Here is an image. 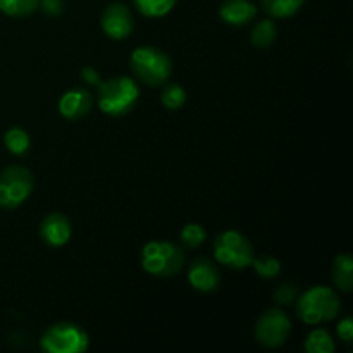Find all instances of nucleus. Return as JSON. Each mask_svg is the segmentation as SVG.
<instances>
[{"mask_svg": "<svg viewBox=\"0 0 353 353\" xmlns=\"http://www.w3.org/2000/svg\"><path fill=\"white\" fill-rule=\"evenodd\" d=\"M250 265L255 269V272L264 279H272L281 272V262H279V259L269 257V255L254 257Z\"/></svg>", "mask_w": 353, "mask_h": 353, "instance_id": "obj_23", "label": "nucleus"}, {"mask_svg": "<svg viewBox=\"0 0 353 353\" xmlns=\"http://www.w3.org/2000/svg\"><path fill=\"white\" fill-rule=\"evenodd\" d=\"M38 7H40L41 12H43L45 16H50V17L61 16L65 9L64 0H40Z\"/></svg>", "mask_w": 353, "mask_h": 353, "instance_id": "obj_25", "label": "nucleus"}, {"mask_svg": "<svg viewBox=\"0 0 353 353\" xmlns=\"http://www.w3.org/2000/svg\"><path fill=\"white\" fill-rule=\"evenodd\" d=\"M276 38H278V28H276L274 21L271 19L257 21L250 31V41L257 48L271 47Z\"/></svg>", "mask_w": 353, "mask_h": 353, "instance_id": "obj_17", "label": "nucleus"}, {"mask_svg": "<svg viewBox=\"0 0 353 353\" xmlns=\"http://www.w3.org/2000/svg\"><path fill=\"white\" fill-rule=\"evenodd\" d=\"M188 281L196 292L210 293L219 288L221 271L216 265V262L210 261L209 257H196L190 264Z\"/></svg>", "mask_w": 353, "mask_h": 353, "instance_id": "obj_10", "label": "nucleus"}, {"mask_svg": "<svg viewBox=\"0 0 353 353\" xmlns=\"http://www.w3.org/2000/svg\"><path fill=\"white\" fill-rule=\"evenodd\" d=\"M81 78H83V81H85L86 85H90V86H99V83L102 81L99 71H97V69H93V68H90V65H88V68H83Z\"/></svg>", "mask_w": 353, "mask_h": 353, "instance_id": "obj_27", "label": "nucleus"}, {"mask_svg": "<svg viewBox=\"0 0 353 353\" xmlns=\"http://www.w3.org/2000/svg\"><path fill=\"white\" fill-rule=\"evenodd\" d=\"M88 347V333L69 321L52 324L40 338V348L47 353H83Z\"/></svg>", "mask_w": 353, "mask_h": 353, "instance_id": "obj_6", "label": "nucleus"}, {"mask_svg": "<svg viewBox=\"0 0 353 353\" xmlns=\"http://www.w3.org/2000/svg\"><path fill=\"white\" fill-rule=\"evenodd\" d=\"M162 105L168 110H178L186 103V92L181 85H168L161 93Z\"/></svg>", "mask_w": 353, "mask_h": 353, "instance_id": "obj_22", "label": "nucleus"}, {"mask_svg": "<svg viewBox=\"0 0 353 353\" xmlns=\"http://www.w3.org/2000/svg\"><path fill=\"white\" fill-rule=\"evenodd\" d=\"M130 68L138 81L152 88L164 85L172 74L171 57L164 50L152 45L134 48L130 55Z\"/></svg>", "mask_w": 353, "mask_h": 353, "instance_id": "obj_3", "label": "nucleus"}, {"mask_svg": "<svg viewBox=\"0 0 353 353\" xmlns=\"http://www.w3.org/2000/svg\"><path fill=\"white\" fill-rule=\"evenodd\" d=\"M336 333L343 343L350 345L353 341V321L352 317H343L336 327Z\"/></svg>", "mask_w": 353, "mask_h": 353, "instance_id": "obj_26", "label": "nucleus"}, {"mask_svg": "<svg viewBox=\"0 0 353 353\" xmlns=\"http://www.w3.org/2000/svg\"><path fill=\"white\" fill-rule=\"evenodd\" d=\"M331 279L340 292L350 293L353 290V261L350 254H338L331 265Z\"/></svg>", "mask_w": 353, "mask_h": 353, "instance_id": "obj_14", "label": "nucleus"}, {"mask_svg": "<svg viewBox=\"0 0 353 353\" xmlns=\"http://www.w3.org/2000/svg\"><path fill=\"white\" fill-rule=\"evenodd\" d=\"M296 296H299V288L293 283H283L274 292V300L278 305H292L295 303Z\"/></svg>", "mask_w": 353, "mask_h": 353, "instance_id": "obj_24", "label": "nucleus"}, {"mask_svg": "<svg viewBox=\"0 0 353 353\" xmlns=\"http://www.w3.org/2000/svg\"><path fill=\"white\" fill-rule=\"evenodd\" d=\"M34 178L24 165H7L0 171V207L7 210L23 205L33 193Z\"/></svg>", "mask_w": 353, "mask_h": 353, "instance_id": "obj_7", "label": "nucleus"}, {"mask_svg": "<svg viewBox=\"0 0 353 353\" xmlns=\"http://www.w3.org/2000/svg\"><path fill=\"white\" fill-rule=\"evenodd\" d=\"M100 28L110 40H126L134 28L133 12L121 2H112L100 16Z\"/></svg>", "mask_w": 353, "mask_h": 353, "instance_id": "obj_9", "label": "nucleus"}, {"mask_svg": "<svg viewBox=\"0 0 353 353\" xmlns=\"http://www.w3.org/2000/svg\"><path fill=\"white\" fill-rule=\"evenodd\" d=\"M3 145H6V148L12 155H23L30 150L31 138L24 128L14 126L7 130L6 134H3Z\"/></svg>", "mask_w": 353, "mask_h": 353, "instance_id": "obj_18", "label": "nucleus"}, {"mask_svg": "<svg viewBox=\"0 0 353 353\" xmlns=\"http://www.w3.org/2000/svg\"><path fill=\"white\" fill-rule=\"evenodd\" d=\"M292 333V321L281 309H268L259 316L254 327L257 343L264 348H279L286 343Z\"/></svg>", "mask_w": 353, "mask_h": 353, "instance_id": "obj_8", "label": "nucleus"}, {"mask_svg": "<svg viewBox=\"0 0 353 353\" xmlns=\"http://www.w3.org/2000/svg\"><path fill=\"white\" fill-rule=\"evenodd\" d=\"M92 93L86 88H71L59 99L57 109L64 119L78 121L83 119L92 110Z\"/></svg>", "mask_w": 353, "mask_h": 353, "instance_id": "obj_12", "label": "nucleus"}, {"mask_svg": "<svg viewBox=\"0 0 353 353\" xmlns=\"http://www.w3.org/2000/svg\"><path fill=\"white\" fill-rule=\"evenodd\" d=\"M72 226L68 216L61 212H50L41 219L40 223V238L48 247H64L71 240Z\"/></svg>", "mask_w": 353, "mask_h": 353, "instance_id": "obj_11", "label": "nucleus"}, {"mask_svg": "<svg viewBox=\"0 0 353 353\" xmlns=\"http://www.w3.org/2000/svg\"><path fill=\"white\" fill-rule=\"evenodd\" d=\"M219 16L230 26H245L257 17V6L252 0H224Z\"/></svg>", "mask_w": 353, "mask_h": 353, "instance_id": "obj_13", "label": "nucleus"}, {"mask_svg": "<svg viewBox=\"0 0 353 353\" xmlns=\"http://www.w3.org/2000/svg\"><path fill=\"white\" fill-rule=\"evenodd\" d=\"M296 316L309 326L331 323L340 316L341 300L330 286H312L296 296Z\"/></svg>", "mask_w": 353, "mask_h": 353, "instance_id": "obj_1", "label": "nucleus"}, {"mask_svg": "<svg viewBox=\"0 0 353 353\" xmlns=\"http://www.w3.org/2000/svg\"><path fill=\"white\" fill-rule=\"evenodd\" d=\"M303 2L305 0H261V6L268 16L274 19H286L299 12Z\"/></svg>", "mask_w": 353, "mask_h": 353, "instance_id": "obj_16", "label": "nucleus"}, {"mask_svg": "<svg viewBox=\"0 0 353 353\" xmlns=\"http://www.w3.org/2000/svg\"><path fill=\"white\" fill-rule=\"evenodd\" d=\"M303 348L307 353H333L336 350V345L330 331L324 327H316L307 334Z\"/></svg>", "mask_w": 353, "mask_h": 353, "instance_id": "obj_15", "label": "nucleus"}, {"mask_svg": "<svg viewBox=\"0 0 353 353\" xmlns=\"http://www.w3.org/2000/svg\"><path fill=\"white\" fill-rule=\"evenodd\" d=\"M40 0H0V12L10 17H26L38 9Z\"/></svg>", "mask_w": 353, "mask_h": 353, "instance_id": "obj_20", "label": "nucleus"}, {"mask_svg": "<svg viewBox=\"0 0 353 353\" xmlns=\"http://www.w3.org/2000/svg\"><path fill=\"white\" fill-rule=\"evenodd\" d=\"M205 238H207L205 230H203L202 224L199 223L185 224L181 230V234H179V240H181L183 247L188 248V250H195V248L202 247Z\"/></svg>", "mask_w": 353, "mask_h": 353, "instance_id": "obj_21", "label": "nucleus"}, {"mask_svg": "<svg viewBox=\"0 0 353 353\" xmlns=\"http://www.w3.org/2000/svg\"><path fill=\"white\" fill-rule=\"evenodd\" d=\"M178 0H133L138 12L147 17H164L174 9Z\"/></svg>", "mask_w": 353, "mask_h": 353, "instance_id": "obj_19", "label": "nucleus"}, {"mask_svg": "<svg viewBox=\"0 0 353 353\" xmlns=\"http://www.w3.org/2000/svg\"><path fill=\"white\" fill-rule=\"evenodd\" d=\"M214 257L224 268H230L233 271H241L245 268H250L252 261L255 257L254 247L250 240L240 231L228 230L217 234L212 245Z\"/></svg>", "mask_w": 353, "mask_h": 353, "instance_id": "obj_5", "label": "nucleus"}, {"mask_svg": "<svg viewBox=\"0 0 353 353\" xmlns=\"http://www.w3.org/2000/svg\"><path fill=\"white\" fill-rule=\"evenodd\" d=\"M141 268L155 278H172L185 268V252L171 241H148L140 254Z\"/></svg>", "mask_w": 353, "mask_h": 353, "instance_id": "obj_4", "label": "nucleus"}, {"mask_svg": "<svg viewBox=\"0 0 353 353\" xmlns=\"http://www.w3.org/2000/svg\"><path fill=\"white\" fill-rule=\"evenodd\" d=\"M140 99L138 83L130 76H114L97 86V103L103 114L123 117L130 114Z\"/></svg>", "mask_w": 353, "mask_h": 353, "instance_id": "obj_2", "label": "nucleus"}]
</instances>
